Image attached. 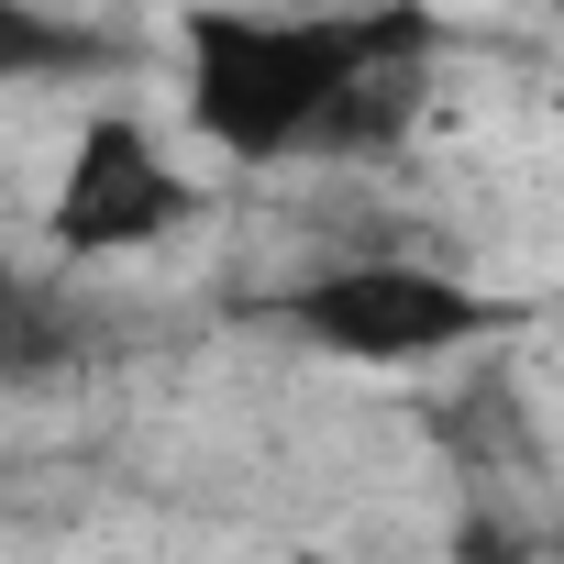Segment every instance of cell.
Returning <instances> with one entry per match:
<instances>
[{"label": "cell", "mask_w": 564, "mask_h": 564, "mask_svg": "<svg viewBox=\"0 0 564 564\" xmlns=\"http://www.w3.org/2000/svg\"><path fill=\"white\" fill-rule=\"evenodd\" d=\"M78 366V300L34 265H0V388H45Z\"/></svg>", "instance_id": "277c9868"}, {"label": "cell", "mask_w": 564, "mask_h": 564, "mask_svg": "<svg viewBox=\"0 0 564 564\" xmlns=\"http://www.w3.org/2000/svg\"><path fill=\"white\" fill-rule=\"evenodd\" d=\"M276 322L333 366H443V355H476L509 311L432 254H333L276 300Z\"/></svg>", "instance_id": "7a4b0ae2"}, {"label": "cell", "mask_w": 564, "mask_h": 564, "mask_svg": "<svg viewBox=\"0 0 564 564\" xmlns=\"http://www.w3.org/2000/svg\"><path fill=\"white\" fill-rule=\"evenodd\" d=\"M100 67H122L111 34L67 23L56 0H0V100L12 89H56V78H100Z\"/></svg>", "instance_id": "5b68a950"}, {"label": "cell", "mask_w": 564, "mask_h": 564, "mask_svg": "<svg viewBox=\"0 0 564 564\" xmlns=\"http://www.w3.org/2000/svg\"><path fill=\"white\" fill-rule=\"evenodd\" d=\"M432 67V12L322 0V12H199L177 56V111L232 166L377 155Z\"/></svg>", "instance_id": "6da1fadb"}, {"label": "cell", "mask_w": 564, "mask_h": 564, "mask_svg": "<svg viewBox=\"0 0 564 564\" xmlns=\"http://www.w3.org/2000/svg\"><path fill=\"white\" fill-rule=\"evenodd\" d=\"M199 177L177 166V144L133 111H89L56 188H45V243L56 265H111V254H155L166 232H188Z\"/></svg>", "instance_id": "3957f363"}]
</instances>
